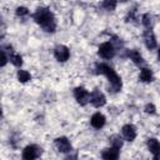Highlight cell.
<instances>
[{"instance_id":"obj_1","label":"cell","mask_w":160,"mask_h":160,"mask_svg":"<svg viewBox=\"0 0 160 160\" xmlns=\"http://www.w3.org/2000/svg\"><path fill=\"white\" fill-rule=\"evenodd\" d=\"M32 19L35 20L36 24H39L44 31L46 32H54L55 29H56V21H55V18L52 15V12L46 9V8H39L34 15H32Z\"/></svg>"},{"instance_id":"obj_2","label":"cell","mask_w":160,"mask_h":160,"mask_svg":"<svg viewBox=\"0 0 160 160\" xmlns=\"http://www.w3.org/2000/svg\"><path fill=\"white\" fill-rule=\"evenodd\" d=\"M96 70H98L99 74H102V75H105L108 78V80L110 81V85H111V90L114 92L120 91V89H121V79L115 72V70L112 68H110L106 64H98L96 65Z\"/></svg>"},{"instance_id":"obj_3","label":"cell","mask_w":160,"mask_h":160,"mask_svg":"<svg viewBox=\"0 0 160 160\" xmlns=\"http://www.w3.org/2000/svg\"><path fill=\"white\" fill-rule=\"evenodd\" d=\"M74 96H75V100L80 104V105H86L89 101H90V94H89V91L85 89V88H82V86H78V88H75V90H74Z\"/></svg>"},{"instance_id":"obj_4","label":"cell","mask_w":160,"mask_h":160,"mask_svg":"<svg viewBox=\"0 0 160 160\" xmlns=\"http://www.w3.org/2000/svg\"><path fill=\"white\" fill-rule=\"evenodd\" d=\"M98 54L102 58V59H111L115 55V48L111 42H104L99 46V51Z\"/></svg>"},{"instance_id":"obj_5","label":"cell","mask_w":160,"mask_h":160,"mask_svg":"<svg viewBox=\"0 0 160 160\" xmlns=\"http://www.w3.org/2000/svg\"><path fill=\"white\" fill-rule=\"evenodd\" d=\"M90 102H91L95 108H101V106L105 105L106 99H105L104 94H102L100 90H94V91L90 94Z\"/></svg>"},{"instance_id":"obj_6","label":"cell","mask_w":160,"mask_h":160,"mask_svg":"<svg viewBox=\"0 0 160 160\" xmlns=\"http://www.w3.org/2000/svg\"><path fill=\"white\" fill-rule=\"evenodd\" d=\"M54 55H55V58H56L58 61L64 62V61H66V60L69 59V56H70V50H69L65 45H59V46L55 48Z\"/></svg>"},{"instance_id":"obj_7","label":"cell","mask_w":160,"mask_h":160,"mask_svg":"<svg viewBox=\"0 0 160 160\" xmlns=\"http://www.w3.org/2000/svg\"><path fill=\"white\" fill-rule=\"evenodd\" d=\"M41 149H39L38 146L35 145H29L26 146L24 150H22V158L26 159V160H32V159H36L39 155H40V151Z\"/></svg>"},{"instance_id":"obj_8","label":"cell","mask_w":160,"mask_h":160,"mask_svg":"<svg viewBox=\"0 0 160 160\" xmlns=\"http://www.w3.org/2000/svg\"><path fill=\"white\" fill-rule=\"evenodd\" d=\"M144 41H145V45L148 49L152 50L156 48V39H155V35L154 32L151 31V29H146L145 32H144Z\"/></svg>"},{"instance_id":"obj_9","label":"cell","mask_w":160,"mask_h":160,"mask_svg":"<svg viewBox=\"0 0 160 160\" xmlns=\"http://www.w3.org/2000/svg\"><path fill=\"white\" fill-rule=\"evenodd\" d=\"M55 146L60 152H69L71 151V144L66 138H58L55 140Z\"/></svg>"},{"instance_id":"obj_10","label":"cell","mask_w":160,"mask_h":160,"mask_svg":"<svg viewBox=\"0 0 160 160\" xmlns=\"http://www.w3.org/2000/svg\"><path fill=\"white\" fill-rule=\"evenodd\" d=\"M105 121H106L105 120V116L102 114H100V112H95L91 116V119H90V122H91V125L95 129H101L105 125Z\"/></svg>"},{"instance_id":"obj_11","label":"cell","mask_w":160,"mask_h":160,"mask_svg":"<svg viewBox=\"0 0 160 160\" xmlns=\"http://www.w3.org/2000/svg\"><path fill=\"white\" fill-rule=\"evenodd\" d=\"M122 135H124L125 140L132 141L136 138V130L132 125H125V126H122Z\"/></svg>"},{"instance_id":"obj_12","label":"cell","mask_w":160,"mask_h":160,"mask_svg":"<svg viewBox=\"0 0 160 160\" xmlns=\"http://www.w3.org/2000/svg\"><path fill=\"white\" fill-rule=\"evenodd\" d=\"M148 148H149L150 152H151L155 158H159V155H160V142H159L156 139H149V141H148Z\"/></svg>"},{"instance_id":"obj_13","label":"cell","mask_w":160,"mask_h":160,"mask_svg":"<svg viewBox=\"0 0 160 160\" xmlns=\"http://www.w3.org/2000/svg\"><path fill=\"white\" fill-rule=\"evenodd\" d=\"M102 158L106 159V160H115L119 158V149H115V148H110V149H106L104 152H102Z\"/></svg>"},{"instance_id":"obj_14","label":"cell","mask_w":160,"mask_h":160,"mask_svg":"<svg viewBox=\"0 0 160 160\" xmlns=\"http://www.w3.org/2000/svg\"><path fill=\"white\" fill-rule=\"evenodd\" d=\"M128 56H129L136 65H141V64H144L142 56L140 55V52H139L138 50H130V51H128Z\"/></svg>"},{"instance_id":"obj_15","label":"cell","mask_w":160,"mask_h":160,"mask_svg":"<svg viewBox=\"0 0 160 160\" xmlns=\"http://www.w3.org/2000/svg\"><path fill=\"white\" fill-rule=\"evenodd\" d=\"M140 80L142 82H150L152 81V71L148 68H142L140 71Z\"/></svg>"},{"instance_id":"obj_16","label":"cell","mask_w":160,"mask_h":160,"mask_svg":"<svg viewBox=\"0 0 160 160\" xmlns=\"http://www.w3.org/2000/svg\"><path fill=\"white\" fill-rule=\"evenodd\" d=\"M18 79L20 82H28L31 79V75L26 70H19L18 71Z\"/></svg>"},{"instance_id":"obj_17","label":"cell","mask_w":160,"mask_h":160,"mask_svg":"<svg viewBox=\"0 0 160 160\" xmlns=\"http://www.w3.org/2000/svg\"><path fill=\"white\" fill-rule=\"evenodd\" d=\"M116 4H118V0H104L102 1V8L108 11H112L116 8Z\"/></svg>"},{"instance_id":"obj_18","label":"cell","mask_w":160,"mask_h":160,"mask_svg":"<svg viewBox=\"0 0 160 160\" xmlns=\"http://www.w3.org/2000/svg\"><path fill=\"white\" fill-rule=\"evenodd\" d=\"M110 142H111V146H112V148L119 149V150H120V148L122 146V140H121V138L118 136V135L111 136V138H110Z\"/></svg>"},{"instance_id":"obj_19","label":"cell","mask_w":160,"mask_h":160,"mask_svg":"<svg viewBox=\"0 0 160 160\" xmlns=\"http://www.w3.org/2000/svg\"><path fill=\"white\" fill-rule=\"evenodd\" d=\"M9 59H10V61H11L15 66H21V64H22V58H21L19 54H11V55L9 56Z\"/></svg>"},{"instance_id":"obj_20","label":"cell","mask_w":160,"mask_h":160,"mask_svg":"<svg viewBox=\"0 0 160 160\" xmlns=\"http://www.w3.org/2000/svg\"><path fill=\"white\" fill-rule=\"evenodd\" d=\"M142 24H144V26H145L146 29H150V28H151L152 21H151L150 14H144V15H142Z\"/></svg>"},{"instance_id":"obj_21","label":"cell","mask_w":160,"mask_h":160,"mask_svg":"<svg viewBox=\"0 0 160 160\" xmlns=\"http://www.w3.org/2000/svg\"><path fill=\"white\" fill-rule=\"evenodd\" d=\"M28 14H29V10L26 8H24V6H19L16 9V15L18 16H26Z\"/></svg>"},{"instance_id":"obj_22","label":"cell","mask_w":160,"mask_h":160,"mask_svg":"<svg viewBox=\"0 0 160 160\" xmlns=\"http://www.w3.org/2000/svg\"><path fill=\"white\" fill-rule=\"evenodd\" d=\"M155 110H156V109H155V106H154L152 104H148V105L145 106V111H146L148 114H154Z\"/></svg>"},{"instance_id":"obj_23","label":"cell","mask_w":160,"mask_h":160,"mask_svg":"<svg viewBox=\"0 0 160 160\" xmlns=\"http://www.w3.org/2000/svg\"><path fill=\"white\" fill-rule=\"evenodd\" d=\"M6 61H8V56H6L5 51L2 50V51H1V66H5Z\"/></svg>"},{"instance_id":"obj_24","label":"cell","mask_w":160,"mask_h":160,"mask_svg":"<svg viewBox=\"0 0 160 160\" xmlns=\"http://www.w3.org/2000/svg\"><path fill=\"white\" fill-rule=\"evenodd\" d=\"M158 59H159V61H160V48H159V50H158Z\"/></svg>"},{"instance_id":"obj_25","label":"cell","mask_w":160,"mask_h":160,"mask_svg":"<svg viewBox=\"0 0 160 160\" xmlns=\"http://www.w3.org/2000/svg\"><path fill=\"white\" fill-rule=\"evenodd\" d=\"M120 1H121V2H125V1H128V0H120Z\"/></svg>"}]
</instances>
